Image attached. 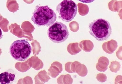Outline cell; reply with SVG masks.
Segmentation results:
<instances>
[{
  "label": "cell",
  "mask_w": 122,
  "mask_h": 84,
  "mask_svg": "<svg viewBox=\"0 0 122 84\" xmlns=\"http://www.w3.org/2000/svg\"><path fill=\"white\" fill-rule=\"evenodd\" d=\"M56 19L55 12L48 6H37L31 18V21L38 27L50 26L55 22Z\"/></svg>",
  "instance_id": "1"
},
{
  "label": "cell",
  "mask_w": 122,
  "mask_h": 84,
  "mask_svg": "<svg viewBox=\"0 0 122 84\" xmlns=\"http://www.w3.org/2000/svg\"><path fill=\"white\" fill-rule=\"evenodd\" d=\"M89 28L90 34L99 41L107 40L112 33L110 23L103 19L95 20L89 24Z\"/></svg>",
  "instance_id": "2"
},
{
  "label": "cell",
  "mask_w": 122,
  "mask_h": 84,
  "mask_svg": "<svg viewBox=\"0 0 122 84\" xmlns=\"http://www.w3.org/2000/svg\"><path fill=\"white\" fill-rule=\"evenodd\" d=\"M31 47L28 41L25 39L15 41L10 48V52L15 60L23 62L25 61L30 55Z\"/></svg>",
  "instance_id": "3"
},
{
  "label": "cell",
  "mask_w": 122,
  "mask_h": 84,
  "mask_svg": "<svg viewBox=\"0 0 122 84\" xmlns=\"http://www.w3.org/2000/svg\"><path fill=\"white\" fill-rule=\"evenodd\" d=\"M56 11L59 13V18L64 22H69L76 16L78 7L73 0H64L57 6Z\"/></svg>",
  "instance_id": "4"
},
{
  "label": "cell",
  "mask_w": 122,
  "mask_h": 84,
  "mask_svg": "<svg viewBox=\"0 0 122 84\" xmlns=\"http://www.w3.org/2000/svg\"><path fill=\"white\" fill-rule=\"evenodd\" d=\"M47 34L49 39L56 43L63 42L68 38L69 35L66 25L58 21L49 27Z\"/></svg>",
  "instance_id": "5"
},
{
  "label": "cell",
  "mask_w": 122,
  "mask_h": 84,
  "mask_svg": "<svg viewBox=\"0 0 122 84\" xmlns=\"http://www.w3.org/2000/svg\"><path fill=\"white\" fill-rule=\"evenodd\" d=\"M16 75L12 70H8L0 74V83L2 84H11L15 79Z\"/></svg>",
  "instance_id": "6"
},
{
  "label": "cell",
  "mask_w": 122,
  "mask_h": 84,
  "mask_svg": "<svg viewBox=\"0 0 122 84\" xmlns=\"http://www.w3.org/2000/svg\"><path fill=\"white\" fill-rule=\"evenodd\" d=\"M6 6L7 8L10 11H16L18 10V4L16 0H8Z\"/></svg>",
  "instance_id": "7"
},
{
  "label": "cell",
  "mask_w": 122,
  "mask_h": 84,
  "mask_svg": "<svg viewBox=\"0 0 122 84\" xmlns=\"http://www.w3.org/2000/svg\"><path fill=\"white\" fill-rule=\"evenodd\" d=\"M83 3H92L95 0H78Z\"/></svg>",
  "instance_id": "8"
},
{
  "label": "cell",
  "mask_w": 122,
  "mask_h": 84,
  "mask_svg": "<svg viewBox=\"0 0 122 84\" xmlns=\"http://www.w3.org/2000/svg\"><path fill=\"white\" fill-rule=\"evenodd\" d=\"M23 0L27 4H30L33 3L34 0Z\"/></svg>",
  "instance_id": "9"
},
{
  "label": "cell",
  "mask_w": 122,
  "mask_h": 84,
  "mask_svg": "<svg viewBox=\"0 0 122 84\" xmlns=\"http://www.w3.org/2000/svg\"><path fill=\"white\" fill-rule=\"evenodd\" d=\"M3 36L2 31L1 29L0 28V39H1L3 37Z\"/></svg>",
  "instance_id": "10"
}]
</instances>
